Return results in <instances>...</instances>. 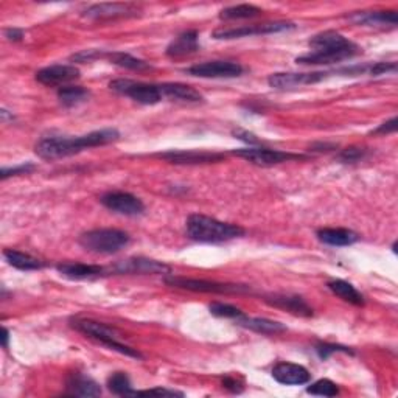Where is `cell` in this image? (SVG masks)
<instances>
[{
  "label": "cell",
  "instance_id": "cell-1",
  "mask_svg": "<svg viewBox=\"0 0 398 398\" xmlns=\"http://www.w3.org/2000/svg\"><path fill=\"white\" fill-rule=\"evenodd\" d=\"M118 139H120V132L114 128L100 130L84 135H76V137H67V135H50V137L41 139L36 143L35 151L39 157L46 160H53V159L78 155V152L89 148L109 145V143H114Z\"/></svg>",
  "mask_w": 398,
  "mask_h": 398
},
{
  "label": "cell",
  "instance_id": "cell-2",
  "mask_svg": "<svg viewBox=\"0 0 398 398\" xmlns=\"http://www.w3.org/2000/svg\"><path fill=\"white\" fill-rule=\"evenodd\" d=\"M310 47L313 52L302 55L295 63L303 66H320V64H337L352 59L360 55L362 50L360 46L355 44L350 39L344 38L341 33L328 30L310 39Z\"/></svg>",
  "mask_w": 398,
  "mask_h": 398
},
{
  "label": "cell",
  "instance_id": "cell-3",
  "mask_svg": "<svg viewBox=\"0 0 398 398\" xmlns=\"http://www.w3.org/2000/svg\"><path fill=\"white\" fill-rule=\"evenodd\" d=\"M187 234L199 243H224L240 239L246 231L239 224L223 223L215 218L194 214L187 219Z\"/></svg>",
  "mask_w": 398,
  "mask_h": 398
},
{
  "label": "cell",
  "instance_id": "cell-4",
  "mask_svg": "<svg viewBox=\"0 0 398 398\" xmlns=\"http://www.w3.org/2000/svg\"><path fill=\"white\" fill-rule=\"evenodd\" d=\"M72 327L75 330H78L80 333L90 337V340L103 344L105 347H108V349L115 350L118 353L126 355V357H131L135 360L143 358L139 350H135L132 347L126 345L120 341V333H118L115 328L109 327L103 323H97V320H92V319H75L72 320Z\"/></svg>",
  "mask_w": 398,
  "mask_h": 398
},
{
  "label": "cell",
  "instance_id": "cell-5",
  "mask_svg": "<svg viewBox=\"0 0 398 398\" xmlns=\"http://www.w3.org/2000/svg\"><path fill=\"white\" fill-rule=\"evenodd\" d=\"M130 241L131 236L120 229H94L80 236V244L84 249L103 256L120 252L128 246Z\"/></svg>",
  "mask_w": 398,
  "mask_h": 398
},
{
  "label": "cell",
  "instance_id": "cell-6",
  "mask_svg": "<svg viewBox=\"0 0 398 398\" xmlns=\"http://www.w3.org/2000/svg\"><path fill=\"white\" fill-rule=\"evenodd\" d=\"M109 88L117 92V94L130 97L131 100L137 101V103L147 106L157 105L159 101L164 100L159 84H147L132 80H114L109 83Z\"/></svg>",
  "mask_w": 398,
  "mask_h": 398
},
{
  "label": "cell",
  "instance_id": "cell-7",
  "mask_svg": "<svg viewBox=\"0 0 398 398\" xmlns=\"http://www.w3.org/2000/svg\"><path fill=\"white\" fill-rule=\"evenodd\" d=\"M165 283L181 290L197 291V293H215V294H241L249 293L251 288L246 285H234V283H218L210 281H198V278H187L170 274L165 277Z\"/></svg>",
  "mask_w": 398,
  "mask_h": 398
},
{
  "label": "cell",
  "instance_id": "cell-8",
  "mask_svg": "<svg viewBox=\"0 0 398 398\" xmlns=\"http://www.w3.org/2000/svg\"><path fill=\"white\" fill-rule=\"evenodd\" d=\"M232 155L249 160L251 164L258 167H273L290 160H305L308 159L303 155H294V152L281 151V150H271V148H260V147H249L243 150H235Z\"/></svg>",
  "mask_w": 398,
  "mask_h": 398
},
{
  "label": "cell",
  "instance_id": "cell-9",
  "mask_svg": "<svg viewBox=\"0 0 398 398\" xmlns=\"http://www.w3.org/2000/svg\"><path fill=\"white\" fill-rule=\"evenodd\" d=\"M295 25L291 22H268V23H253L243 25V27L235 28H219L214 31L215 39H239L248 36L258 35H273V33H282L288 30H294Z\"/></svg>",
  "mask_w": 398,
  "mask_h": 398
},
{
  "label": "cell",
  "instance_id": "cell-10",
  "mask_svg": "<svg viewBox=\"0 0 398 398\" xmlns=\"http://www.w3.org/2000/svg\"><path fill=\"white\" fill-rule=\"evenodd\" d=\"M100 202L114 214L125 216H137L145 211L142 199L126 192H109L100 198Z\"/></svg>",
  "mask_w": 398,
  "mask_h": 398
},
{
  "label": "cell",
  "instance_id": "cell-11",
  "mask_svg": "<svg viewBox=\"0 0 398 398\" xmlns=\"http://www.w3.org/2000/svg\"><path fill=\"white\" fill-rule=\"evenodd\" d=\"M157 157L167 160V162L174 165H206L216 164L224 160L223 152H211V151H198V150H172L167 152H160Z\"/></svg>",
  "mask_w": 398,
  "mask_h": 398
},
{
  "label": "cell",
  "instance_id": "cell-12",
  "mask_svg": "<svg viewBox=\"0 0 398 398\" xmlns=\"http://www.w3.org/2000/svg\"><path fill=\"white\" fill-rule=\"evenodd\" d=\"M185 72L198 78H236L243 75L244 67L234 61H207L194 64Z\"/></svg>",
  "mask_w": 398,
  "mask_h": 398
},
{
  "label": "cell",
  "instance_id": "cell-13",
  "mask_svg": "<svg viewBox=\"0 0 398 398\" xmlns=\"http://www.w3.org/2000/svg\"><path fill=\"white\" fill-rule=\"evenodd\" d=\"M140 14V10L132 4H97L84 10L83 16L92 21H115L135 18Z\"/></svg>",
  "mask_w": 398,
  "mask_h": 398
},
{
  "label": "cell",
  "instance_id": "cell-14",
  "mask_svg": "<svg viewBox=\"0 0 398 398\" xmlns=\"http://www.w3.org/2000/svg\"><path fill=\"white\" fill-rule=\"evenodd\" d=\"M332 72H307V73H273L268 78V84L273 89L286 90L295 89L310 84H318Z\"/></svg>",
  "mask_w": 398,
  "mask_h": 398
},
{
  "label": "cell",
  "instance_id": "cell-15",
  "mask_svg": "<svg viewBox=\"0 0 398 398\" xmlns=\"http://www.w3.org/2000/svg\"><path fill=\"white\" fill-rule=\"evenodd\" d=\"M80 78V69L70 64H55L36 72V80L44 86H63Z\"/></svg>",
  "mask_w": 398,
  "mask_h": 398
},
{
  "label": "cell",
  "instance_id": "cell-16",
  "mask_svg": "<svg viewBox=\"0 0 398 398\" xmlns=\"http://www.w3.org/2000/svg\"><path fill=\"white\" fill-rule=\"evenodd\" d=\"M111 271L117 274H170L172 268L162 261L135 257L120 261Z\"/></svg>",
  "mask_w": 398,
  "mask_h": 398
},
{
  "label": "cell",
  "instance_id": "cell-17",
  "mask_svg": "<svg viewBox=\"0 0 398 398\" xmlns=\"http://www.w3.org/2000/svg\"><path fill=\"white\" fill-rule=\"evenodd\" d=\"M58 273L70 281H94L112 274L111 269L100 265H88V263H78V261H66V263L56 265Z\"/></svg>",
  "mask_w": 398,
  "mask_h": 398
},
{
  "label": "cell",
  "instance_id": "cell-18",
  "mask_svg": "<svg viewBox=\"0 0 398 398\" xmlns=\"http://www.w3.org/2000/svg\"><path fill=\"white\" fill-rule=\"evenodd\" d=\"M273 378L277 383L285 386H302L310 383L311 374L300 364L294 362H277L273 367Z\"/></svg>",
  "mask_w": 398,
  "mask_h": 398
},
{
  "label": "cell",
  "instance_id": "cell-19",
  "mask_svg": "<svg viewBox=\"0 0 398 398\" xmlns=\"http://www.w3.org/2000/svg\"><path fill=\"white\" fill-rule=\"evenodd\" d=\"M66 394L72 397H100L101 387L90 377L73 372L66 379Z\"/></svg>",
  "mask_w": 398,
  "mask_h": 398
},
{
  "label": "cell",
  "instance_id": "cell-20",
  "mask_svg": "<svg viewBox=\"0 0 398 398\" xmlns=\"http://www.w3.org/2000/svg\"><path fill=\"white\" fill-rule=\"evenodd\" d=\"M269 305H273L276 308L285 310L291 315L295 316H302V318H311L315 313H313V308L310 305L305 302V299H302L300 295H281V294H274V295H268L265 299Z\"/></svg>",
  "mask_w": 398,
  "mask_h": 398
},
{
  "label": "cell",
  "instance_id": "cell-21",
  "mask_svg": "<svg viewBox=\"0 0 398 398\" xmlns=\"http://www.w3.org/2000/svg\"><path fill=\"white\" fill-rule=\"evenodd\" d=\"M199 50V35L197 30L184 31L174 38L167 47V55L170 58H184L197 53Z\"/></svg>",
  "mask_w": 398,
  "mask_h": 398
},
{
  "label": "cell",
  "instance_id": "cell-22",
  "mask_svg": "<svg viewBox=\"0 0 398 398\" xmlns=\"http://www.w3.org/2000/svg\"><path fill=\"white\" fill-rule=\"evenodd\" d=\"M318 239L328 246L342 248L352 246L360 240V235L350 229H320L318 231Z\"/></svg>",
  "mask_w": 398,
  "mask_h": 398
},
{
  "label": "cell",
  "instance_id": "cell-23",
  "mask_svg": "<svg viewBox=\"0 0 398 398\" xmlns=\"http://www.w3.org/2000/svg\"><path fill=\"white\" fill-rule=\"evenodd\" d=\"M160 90H162L164 98H170L176 101H182V103H199L202 101V95L197 89L182 83H164L159 84Z\"/></svg>",
  "mask_w": 398,
  "mask_h": 398
},
{
  "label": "cell",
  "instance_id": "cell-24",
  "mask_svg": "<svg viewBox=\"0 0 398 398\" xmlns=\"http://www.w3.org/2000/svg\"><path fill=\"white\" fill-rule=\"evenodd\" d=\"M352 19L369 27H397L398 14L397 11H364L355 13Z\"/></svg>",
  "mask_w": 398,
  "mask_h": 398
},
{
  "label": "cell",
  "instance_id": "cell-25",
  "mask_svg": "<svg viewBox=\"0 0 398 398\" xmlns=\"http://www.w3.org/2000/svg\"><path fill=\"white\" fill-rule=\"evenodd\" d=\"M236 324L244 328H249L252 332L261 335H278L286 332V327L277 320H271L265 318H248L246 315L235 320Z\"/></svg>",
  "mask_w": 398,
  "mask_h": 398
},
{
  "label": "cell",
  "instance_id": "cell-26",
  "mask_svg": "<svg viewBox=\"0 0 398 398\" xmlns=\"http://www.w3.org/2000/svg\"><path fill=\"white\" fill-rule=\"evenodd\" d=\"M4 257L13 268L21 271H36L44 268V261L30 256V253H25L16 249H5Z\"/></svg>",
  "mask_w": 398,
  "mask_h": 398
},
{
  "label": "cell",
  "instance_id": "cell-27",
  "mask_svg": "<svg viewBox=\"0 0 398 398\" xmlns=\"http://www.w3.org/2000/svg\"><path fill=\"white\" fill-rule=\"evenodd\" d=\"M328 290L333 294H336L337 298H341L342 300L349 302L352 305H357V307H362L366 300H364V295L355 288L352 283L345 281H332L327 283Z\"/></svg>",
  "mask_w": 398,
  "mask_h": 398
},
{
  "label": "cell",
  "instance_id": "cell-28",
  "mask_svg": "<svg viewBox=\"0 0 398 398\" xmlns=\"http://www.w3.org/2000/svg\"><path fill=\"white\" fill-rule=\"evenodd\" d=\"M90 92L86 88L81 86H64L58 90V100L64 108L78 106L84 101L89 100Z\"/></svg>",
  "mask_w": 398,
  "mask_h": 398
},
{
  "label": "cell",
  "instance_id": "cell-29",
  "mask_svg": "<svg viewBox=\"0 0 398 398\" xmlns=\"http://www.w3.org/2000/svg\"><path fill=\"white\" fill-rule=\"evenodd\" d=\"M105 58H108L112 64H115L118 67H123V69H130V70H135V72H145V70L151 69V66L147 61H143V59H139V58H134L130 53L112 52V53H106Z\"/></svg>",
  "mask_w": 398,
  "mask_h": 398
},
{
  "label": "cell",
  "instance_id": "cell-30",
  "mask_svg": "<svg viewBox=\"0 0 398 398\" xmlns=\"http://www.w3.org/2000/svg\"><path fill=\"white\" fill-rule=\"evenodd\" d=\"M108 389L114 395H137V391H134L130 377L125 372H114V374L108 378Z\"/></svg>",
  "mask_w": 398,
  "mask_h": 398
},
{
  "label": "cell",
  "instance_id": "cell-31",
  "mask_svg": "<svg viewBox=\"0 0 398 398\" xmlns=\"http://www.w3.org/2000/svg\"><path fill=\"white\" fill-rule=\"evenodd\" d=\"M261 14V10L253 5H236L231 8H224L219 13V19L223 21H235V19H251Z\"/></svg>",
  "mask_w": 398,
  "mask_h": 398
},
{
  "label": "cell",
  "instance_id": "cell-32",
  "mask_svg": "<svg viewBox=\"0 0 398 398\" xmlns=\"http://www.w3.org/2000/svg\"><path fill=\"white\" fill-rule=\"evenodd\" d=\"M307 392L319 397H336L340 394V387L332 379H319L307 387Z\"/></svg>",
  "mask_w": 398,
  "mask_h": 398
},
{
  "label": "cell",
  "instance_id": "cell-33",
  "mask_svg": "<svg viewBox=\"0 0 398 398\" xmlns=\"http://www.w3.org/2000/svg\"><path fill=\"white\" fill-rule=\"evenodd\" d=\"M209 310L214 316L224 318V319L236 320V319H240L241 316H244V313L240 308H236V307H234V305H229V303H221V302L211 303Z\"/></svg>",
  "mask_w": 398,
  "mask_h": 398
},
{
  "label": "cell",
  "instance_id": "cell-34",
  "mask_svg": "<svg viewBox=\"0 0 398 398\" xmlns=\"http://www.w3.org/2000/svg\"><path fill=\"white\" fill-rule=\"evenodd\" d=\"M369 151L366 148H360V147H350L342 150L340 155H337V160L341 164H357L361 162L367 157Z\"/></svg>",
  "mask_w": 398,
  "mask_h": 398
},
{
  "label": "cell",
  "instance_id": "cell-35",
  "mask_svg": "<svg viewBox=\"0 0 398 398\" xmlns=\"http://www.w3.org/2000/svg\"><path fill=\"white\" fill-rule=\"evenodd\" d=\"M315 350L318 353V357L320 360H328L330 358V355H333V353H337V352H342V353H350L353 355V350L352 349H347V347H342V345H336V344H327V342H320L315 347Z\"/></svg>",
  "mask_w": 398,
  "mask_h": 398
},
{
  "label": "cell",
  "instance_id": "cell-36",
  "mask_svg": "<svg viewBox=\"0 0 398 398\" xmlns=\"http://www.w3.org/2000/svg\"><path fill=\"white\" fill-rule=\"evenodd\" d=\"M36 167L27 162V164H21V165H16V167H5L2 168V172H0V177H2V181L8 179V177L11 176H18V174H28L31 172H35Z\"/></svg>",
  "mask_w": 398,
  "mask_h": 398
},
{
  "label": "cell",
  "instance_id": "cell-37",
  "mask_svg": "<svg viewBox=\"0 0 398 398\" xmlns=\"http://www.w3.org/2000/svg\"><path fill=\"white\" fill-rule=\"evenodd\" d=\"M395 70H397L395 63H375V64H370L369 75L379 76V75H384V73H394Z\"/></svg>",
  "mask_w": 398,
  "mask_h": 398
},
{
  "label": "cell",
  "instance_id": "cell-38",
  "mask_svg": "<svg viewBox=\"0 0 398 398\" xmlns=\"http://www.w3.org/2000/svg\"><path fill=\"white\" fill-rule=\"evenodd\" d=\"M137 395H165V397H182V392L172 391V389H164V387H155L148 389V391H137Z\"/></svg>",
  "mask_w": 398,
  "mask_h": 398
},
{
  "label": "cell",
  "instance_id": "cell-39",
  "mask_svg": "<svg viewBox=\"0 0 398 398\" xmlns=\"http://www.w3.org/2000/svg\"><path fill=\"white\" fill-rule=\"evenodd\" d=\"M397 123H398L397 117H392L391 120L383 123V125H379L377 130L372 131V134H392V132L397 131Z\"/></svg>",
  "mask_w": 398,
  "mask_h": 398
},
{
  "label": "cell",
  "instance_id": "cell-40",
  "mask_svg": "<svg viewBox=\"0 0 398 398\" xmlns=\"http://www.w3.org/2000/svg\"><path fill=\"white\" fill-rule=\"evenodd\" d=\"M223 386L226 389H229V391L234 392V394H240L243 392V384L240 383L239 379L234 378V377H226L223 378Z\"/></svg>",
  "mask_w": 398,
  "mask_h": 398
},
{
  "label": "cell",
  "instance_id": "cell-41",
  "mask_svg": "<svg viewBox=\"0 0 398 398\" xmlns=\"http://www.w3.org/2000/svg\"><path fill=\"white\" fill-rule=\"evenodd\" d=\"M234 135L236 139H240L243 142H246L249 143V145H257V143H260V140L253 135L252 132H248V131H243V130H235L234 131Z\"/></svg>",
  "mask_w": 398,
  "mask_h": 398
},
{
  "label": "cell",
  "instance_id": "cell-42",
  "mask_svg": "<svg viewBox=\"0 0 398 398\" xmlns=\"http://www.w3.org/2000/svg\"><path fill=\"white\" fill-rule=\"evenodd\" d=\"M5 38L8 41H13V42H18L22 41L23 38V31L21 28H6L5 30Z\"/></svg>",
  "mask_w": 398,
  "mask_h": 398
},
{
  "label": "cell",
  "instance_id": "cell-43",
  "mask_svg": "<svg viewBox=\"0 0 398 398\" xmlns=\"http://www.w3.org/2000/svg\"><path fill=\"white\" fill-rule=\"evenodd\" d=\"M336 150V145L333 143H316L310 148V151H318V152H324V151H332Z\"/></svg>",
  "mask_w": 398,
  "mask_h": 398
},
{
  "label": "cell",
  "instance_id": "cell-44",
  "mask_svg": "<svg viewBox=\"0 0 398 398\" xmlns=\"http://www.w3.org/2000/svg\"><path fill=\"white\" fill-rule=\"evenodd\" d=\"M8 341H10V330L4 327V333H2V344H4V349H8Z\"/></svg>",
  "mask_w": 398,
  "mask_h": 398
}]
</instances>
